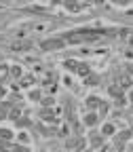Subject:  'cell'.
I'll return each instance as SVG.
<instances>
[{
	"label": "cell",
	"mask_w": 133,
	"mask_h": 152,
	"mask_svg": "<svg viewBox=\"0 0 133 152\" xmlns=\"http://www.w3.org/2000/svg\"><path fill=\"white\" fill-rule=\"evenodd\" d=\"M30 47H32L30 42H15V45H13L15 51H23V49H30Z\"/></svg>",
	"instance_id": "5"
},
{
	"label": "cell",
	"mask_w": 133,
	"mask_h": 152,
	"mask_svg": "<svg viewBox=\"0 0 133 152\" xmlns=\"http://www.w3.org/2000/svg\"><path fill=\"white\" fill-rule=\"evenodd\" d=\"M51 2H59V0H51Z\"/></svg>",
	"instance_id": "19"
},
{
	"label": "cell",
	"mask_w": 133,
	"mask_h": 152,
	"mask_svg": "<svg viewBox=\"0 0 133 152\" xmlns=\"http://www.w3.org/2000/svg\"><path fill=\"white\" fill-rule=\"evenodd\" d=\"M64 2H66V7H68L70 11H78V9H80L78 4H76V2H74V0H64Z\"/></svg>",
	"instance_id": "6"
},
{
	"label": "cell",
	"mask_w": 133,
	"mask_h": 152,
	"mask_svg": "<svg viewBox=\"0 0 133 152\" xmlns=\"http://www.w3.org/2000/svg\"><path fill=\"white\" fill-rule=\"evenodd\" d=\"M19 114H21V110H11V118H13V121L19 118Z\"/></svg>",
	"instance_id": "14"
},
{
	"label": "cell",
	"mask_w": 133,
	"mask_h": 152,
	"mask_svg": "<svg viewBox=\"0 0 133 152\" xmlns=\"http://www.w3.org/2000/svg\"><path fill=\"white\" fill-rule=\"evenodd\" d=\"M129 102H131V104H133V93H131V95H129Z\"/></svg>",
	"instance_id": "18"
},
{
	"label": "cell",
	"mask_w": 133,
	"mask_h": 152,
	"mask_svg": "<svg viewBox=\"0 0 133 152\" xmlns=\"http://www.w3.org/2000/svg\"><path fill=\"white\" fill-rule=\"evenodd\" d=\"M13 137V133L7 131V129H0V140H11Z\"/></svg>",
	"instance_id": "7"
},
{
	"label": "cell",
	"mask_w": 133,
	"mask_h": 152,
	"mask_svg": "<svg viewBox=\"0 0 133 152\" xmlns=\"http://www.w3.org/2000/svg\"><path fill=\"white\" fill-rule=\"evenodd\" d=\"M51 104H53V99H51V97H49V99H42V106H51Z\"/></svg>",
	"instance_id": "17"
},
{
	"label": "cell",
	"mask_w": 133,
	"mask_h": 152,
	"mask_svg": "<svg viewBox=\"0 0 133 152\" xmlns=\"http://www.w3.org/2000/svg\"><path fill=\"white\" fill-rule=\"evenodd\" d=\"M42 121H49V123H55L57 118L53 116V114H51V112H42Z\"/></svg>",
	"instance_id": "9"
},
{
	"label": "cell",
	"mask_w": 133,
	"mask_h": 152,
	"mask_svg": "<svg viewBox=\"0 0 133 152\" xmlns=\"http://www.w3.org/2000/svg\"><path fill=\"white\" fill-rule=\"evenodd\" d=\"M66 42L61 40V38H57V40H45L40 47L45 49V51H51V49H59V47H64Z\"/></svg>",
	"instance_id": "1"
},
{
	"label": "cell",
	"mask_w": 133,
	"mask_h": 152,
	"mask_svg": "<svg viewBox=\"0 0 133 152\" xmlns=\"http://www.w3.org/2000/svg\"><path fill=\"white\" fill-rule=\"evenodd\" d=\"M112 131H114V127H112V125H106V127H104V135H110Z\"/></svg>",
	"instance_id": "13"
},
{
	"label": "cell",
	"mask_w": 133,
	"mask_h": 152,
	"mask_svg": "<svg viewBox=\"0 0 133 152\" xmlns=\"http://www.w3.org/2000/svg\"><path fill=\"white\" fill-rule=\"evenodd\" d=\"M32 83H34V78H32V76H26V78L21 80V85H23V87H28V85H32Z\"/></svg>",
	"instance_id": "11"
},
{
	"label": "cell",
	"mask_w": 133,
	"mask_h": 152,
	"mask_svg": "<svg viewBox=\"0 0 133 152\" xmlns=\"http://www.w3.org/2000/svg\"><path fill=\"white\" fill-rule=\"evenodd\" d=\"M121 89H129L131 87V78L129 76H121V85H118Z\"/></svg>",
	"instance_id": "4"
},
{
	"label": "cell",
	"mask_w": 133,
	"mask_h": 152,
	"mask_svg": "<svg viewBox=\"0 0 133 152\" xmlns=\"http://www.w3.org/2000/svg\"><path fill=\"white\" fill-rule=\"evenodd\" d=\"M76 72H78L80 76H89V74H91L89 66H85V64H78V66H76Z\"/></svg>",
	"instance_id": "2"
},
{
	"label": "cell",
	"mask_w": 133,
	"mask_h": 152,
	"mask_svg": "<svg viewBox=\"0 0 133 152\" xmlns=\"http://www.w3.org/2000/svg\"><path fill=\"white\" fill-rule=\"evenodd\" d=\"M76 66H78V64H76L74 59H68L66 61V68H70V70H76Z\"/></svg>",
	"instance_id": "10"
},
{
	"label": "cell",
	"mask_w": 133,
	"mask_h": 152,
	"mask_svg": "<svg viewBox=\"0 0 133 152\" xmlns=\"http://www.w3.org/2000/svg\"><path fill=\"white\" fill-rule=\"evenodd\" d=\"M93 2H102V0H93Z\"/></svg>",
	"instance_id": "20"
},
{
	"label": "cell",
	"mask_w": 133,
	"mask_h": 152,
	"mask_svg": "<svg viewBox=\"0 0 133 152\" xmlns=\"http://www.w3.org/2000/svg\"><path fill=\"white\" fill-rule=\"evenodd\" d=\"M99 106V99L97 97H89L87 99V108H91V110H95V108H97Z\"/></svg>",
	"instance_id": "3"
},
{
	"label": "cell",
	"mask_w": 133,
	"mask_h": 152,
	"mask_svg": "<svg viewBox=\"0 0 133 152\" xmlns=\"http://www.w3.org/2000/svg\"><path fill=\"white\" fill-rule=\"evenodd\" d=\"M9 74V70H7V66H0V80L4 78V76Z\"/></svg>",
	"instance_id": "12"
},
{
	"label": "cell",
	"mask_w": 133,
	"mask_h": 152,
	"mask_svg": "<svg viewBox=\"0 0 133 152\" xmlns=\"http://www.w3.org/2000/svg\"><path fill=\"white\" fill-rule=\"evenodd\" d=\"M85 123L91 127V125H95V123H97V116H95V114H89V116L85 118Z\"/></svg>",
	"instance_id": "8"
},
{
	"label": "cell",
	"mask_w": 133,
	"mask_h": 152,
	"mask_svg": "<svg viewBox=\"0 0 133 152\" xmlns=\"http://www.w3.org/2000/svg\"><path fill=\"white\" fill-rule=\"evenodd\" d=\"M11 74H13V76H21V70L15 66V68H11Z\"/></svg>",
	"instance_id": "15"
},
{
	"label": "cell",
	"mask_w": 133,
	"mask_h": 152,
	"mask_svg": "<svg viewBox=\"0 0 133 152\" xmlns=\"http://www.w3.org/2000/svg\"><path fill=\"white\" fill-rule=\"evenodd\" d=\"M30 97H32V99H38V97H40V93H38V91H32Z\"/></svg>",
	"instance_id": "16"
}]
</instances>
